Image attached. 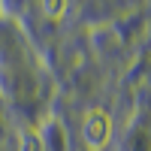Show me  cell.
<instances>
[{"mask_svg": "<svg viewBox=\"0 0 151 151\" xmlns=\"http://www.w3.org/2000/svg\"><path fill=\"white\" fill-rule=\"evenodd\" d=\"M18 151H45V136L36 130H21L18 133Z\"/></svg>", "mask_w": 151, "mask_h": 151, "instance_id": "obj_2", "label": "cell"}, {"mask_svg": "<svg viewBox=\"0 0 151 151\" xmlns=\"http://www.w3.org/2000/svg\"><path fill=\"white\" fill-rule=\"evenodd\" d=\"M82 142L88 151H103L112 142V118L106 109H91L82 121Z\"/></svg>", "mask_w": 151, "mask_h": 151, "instance_id": "obj_1", "label": "cell"}, {"mask_svg": "<svg viewBox=\"0 0 151 151\" xmlns=\"http://www.w3.org/2000/svg\"><path fill=\"white\" fill-rule=\"evenodd\" d=\"M42 12H45V18L58 21V18L64 15V12H67V3H64V0H55V3L48 0V3H42Z\"/></svg>", "mask_w": 151, "mask_h": 151, "instance_id": "obj_3", "label": "cell"}]
</instances>
